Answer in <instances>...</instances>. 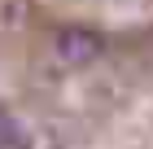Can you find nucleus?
Returning <instances> with one entry per match:
<instances>
[{
  "label": "nucleus",
  "instance_id": "2",
  "mask_svg": "<svg viewBox=\"0 0 153 149\" xmlns=\"http://www.w3.org/2000/svg\"><path fill=\"white\" fill-rule=\"evenodd\" d=\"M39 140H44V127L31 114L0 105V149H39Z\"/></svg>",
  "mask_w": 153,
  "mask_h": 149
},
{
  "label": "nucleus",
  "instance_id": "1",
  "mask_svg": "<svg viewBox=\"0 0 153 149\" xmlns=\"http://www.w3.org/2000/svg\"><path fill=\"white\" fill-rule=\"evenodd\" d=\"M101 53H105V40H101V31H92V26H61V31L53 35V57L66 70L92 66Z\"/></svg>",
  "mask_w": 153,
  "mask_h": 149
}]
</instances>
